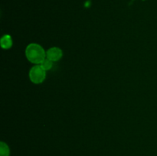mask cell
Returning <instances> with one entry per match:
<instances>
[{
	"mask_svg": "<svg viewBox=\"0 0 157 156\" xmlns=\"http://www.w3.org/2000/svg\"><path fill=\"white\" fill-rule=\"evenodd\" d=\"M25 56L29 62L34 64H41L46 58V51L40 44L31 43L25 48Z\"/></svg>",
	"mask_w": 157,
	"mask_h": 156,
	"instance_id": "1",
	"label": "cell"
},
{
	"mask_svg": "<svg viewBox=\"0 0 157 156\" xmlns=\"http://www.w3.org/2000/svg\"><path fill=\"white\" fill-rule=\"evenodd\" d=\"M29 76L30 80L35 84H40L46 78V71L40 64H35L29 70Z\"/></svg>",
	"mask_w": 157,
	"mask_h": 156,
	"instance_id": "2",
	"label": "cell"
},
{
	"mask_svg": "<svg viewBox=\"0 0 157 156\" xmlns=\"http://www.w3.org/2000/svg\"><path fill=\"white\" fill-rule=\"evenodd\" d=\"M63 57V51L58 47H52L46 50V58L53 62L60 61Z\"/></svg>",
	"mask_w": 157,
	"mask_h": 156,
	"instance_id": "3",
	"label": "cell"
},
{
	"mask_svg": "<svg viewBox=\"0 0 157 156\" xmlns=\"http://www.w3.org/2000/svg\"><path fill=\"white\" fill-rule=\"evenodd\" d=\"M1 47L4 50H8L12 47L13 42H12V37L9 35H4L1 38Z\"/></svg>",
	"mask_w": 157,
	"mask_h": 156,
	"instance_id": "4",
	"label": "cell"
},
{
	"mask_svg": "<svg viewBox=\"0 0 157 156\" xmlns=\"http://www.w3.org/2000/svg\"><path fill=\"white\" fill-rule=\"evenodd\" d=\"M10 155V148L9 145L4 142H0V156Z\"/></svg>",
	"mask_w": 157,
	"mask_h": 156,
	"instance_id": "5",
	"label": "cell"
},
{
	"mask_svg": "<svg viewBox=\"0 0 157 156\" xmlns=\"http://www.w3.org/2000/svg\"><path fill=\"white\" fill-rule=\"evenodd\" d=\"M40 65L41 66V67H42L45 71H48V70H50L52 68V67H53V61H50V60L48 59V58H45V59L41 63Z\"/></svg>",
	"mask_w": 157,
	"mask_h": 156,
	"instance_id": "6",
	"label": "cell"
}]
</instances>
